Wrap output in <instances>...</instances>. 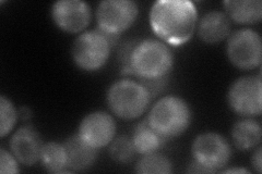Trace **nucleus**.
<instances>
[{"label":"nucleus","instance_id":"nucleus-13","mask_svg":"<svg viewBox=\"0 0 262 174\" xmlns=\"http://www.w3.org/2000/svg\"><path fill=\"white\" fill-rule=\"evenodd\" d=\"M195 30L203 43L215 45L231 35L232 22L225 12L212 10L202 15Z\"/></svg>","mask_w":262,"mask_h":174},{"label":"nucleus","instance_id":"nucleus-7","mask_svg":"<svg viewBox=\"0 0 262 174\" xmlns=\"http://www.w3.org/2000/svg\"><path fill=\"white\" fill-rule=\"evenodd\" d=\"M227 103L241 117L255 118L262 112L261 76H246L235 80L227 92Z\"/></svg>","mask_w":262,"mask_h":174},{"label":"nucleus","instance_id":"nucleus-2","mask_svg":"<svg viewBox=\"0 0 262 174\" xmlns=\"http://www.w3.org/2000/svg\"><path fill=\"white\" fill-rule=\"evenodd\" d=\"M174 65V55L169 46L159 39L147 38L136 41L130 52L124 74L138 79L167 77Z\"/></svg>","mask_w":262,"mask_h":174},{"label":"nucleus","instance_id":"nucleus-9","mask_svg":"<svg viewBox=\"0 0 262 174\" xmlns=\"http://www.w3.org/2000/svg\"><path fill=\"white\" fill-rule=\"evenodd\" d=\"M139 7L133 0H104L97 6V27L112 35H120L133 27Z\"/></svg>","mask_w":262,"mask_h":174},{"label":"nucleus","instance_id":"nucleus-5","mask_svg":"<svg viewBox=\"0 0 262 174\" xmlns=\"http://www.w3.org/2000/svg\"><path fill=\"white\" fill-rule=\"evenodd\" d=\"M106 103L114 115L124 120H135L150 107L151 97L138 81L122 79L110 86Z\"/></svg>","mask_w":262,"mask_h":174},{"label":"nucleus","instance_id":"nucleus-21","mask_svg":"<svg viewBox=\"0 0 262 174\" xmlns=\"http://www.w3.org/2000/svg\"><path fill=\"white\" fill-rule=\"evenodd\" d=\"M19 118V111L9 98L0 96V136L5 137L15 127Z\"/></svg>","mask_w":262,"mask_h":174},{"label":"nucleus","instance_id":"nucleus-24","mask_svg":"<svg viewBox=\"0 0 262 174\" xmlns=\"http://www.w3.org/2000/svg\"><path fill=\"white\" fill-rule=\"evenodd\" d=\"M250 163L251 167L253 168L258 174H260L262 172V161H261V145L257 146L253 151L251 158H250Z\"/></svg>","mask_w":262,"mask_h":174},{"label":"nucleus","instance_id":"nucleus-27","mask_svg":"<svg viewBox=\"0 0 262 174\" xmlns=\"http://www.w3.org/2000/svg\"><path fill=\"white\" fill-rule=\"evenodd\" d=\"M223 173H250L247 169H244V168H234V169H227L222 171Z\"/></svg>","mask_w":262,"mask_h":174},{"label":"nucleus","instance_id":"nucleus-16","mask_svg":"<svg viewBox=\"0 0 262 174\" xmlns=\"http://www.w3.org/2000/svg\"><path fill=\"white\" fill-rule=\"evenodd\" d=\"M225 13L231 21L244 26H253L262 20L260 0H225Z\"/></svg>","mask_w":262,"mask_h":174},{"label":"nucleus","instance_id":"nucleus-10","mask_svg":"<svg viewBox=\"0 0 262 174\" xmlns=\"http://www.w3.org/2000/svg\"><path fill=\"white\" fill-rule=\"evenodd\" d=\"M51 14L57 28L71 34L84 31L92 18L91 7L82 0H58L53 4Z\"/></svg>","mask_w":262,"mask_h":174},{"label":"nucleus","instance_id":"nucleus-1","mask_svg":"<svg viewBox=\"0 0 262 174\" xmlns=\"http://www.w3.org/2000/svg\"><path fill=\"white\" fill-rule=\"evenodd\" d=\"M149 20L162 41L180 46L192 37L198 24V11L189 0H159L151 7Z\"/></svg>","mask_w":262,"mask_h":174},{"label":"nucleus","instance_id":"nucleus-8","mask_svg":"<svg viewBox=\"0 0 262 174\" xmlns=\"http://www.w3.org/2000/svg\"><path fill=\"white\" fill-rule=\"evenodd\" d=\"M193 160L210 170L211 173L222 171L232 158V147L228 140L216 132L199 134L191 146Z\"/></svg>","mask_w":262,"mask_h":174},{"label":"nucleus","instance_id":"nucleus-17","mask_svg":"<svg viewBox=\"0 0 262 174\" xmlns=\"http://www.w3.org/2000/svg\"><path fill=\"white\" fill-rule=\"evenodd\" d=\"M131 139L137 154L140 155L159 152L167 142L165 137H163L151 127L147 118L137 124Z\"/></svg>","mask_w":262,"mask_h":174},{"label":"nucleus","instance_id":"nucleus-15","mask_svg":"<svg viewBox=\"0 0 262 174\" xmlns=\"http://www.w3.org/2000/svg\"><path fill=\"white\" fill-rule=\"evenodd\" d=\"M231 135L233 144L238 151H252L261 144V124L253 118H244L234 124Z\"/></svg>","mask_w":262,"mask_h":174},{"label":"nucleus","instance_id":"nucleus-12","mask_svg":"<svg viewBox=\"0 0 262 174\" xmlns=\"http://www.w3.org/2000/svg\"><path fill=\"white\" fill-rule=\"evenodd\" d=\"M44 146L42 136L32 126H23L16 130L11 136L10 152L22 165L32 167L40 159V153Z\"/></svg>","mask_w":262,"mask_h":174},{"label":"nucleus","instance_id":"nucleus-11","mask_svg":"<svg viewBox=\"0 0 262 174\" xmlns=\"http://www.w3.org/2000/svg\"><path fill=\"white\" fill-rule=\"evenodd\" d=\"M117 124L114 117L106 111L97 110L88 113L81 120L78 134L88 144L100 151L111 144L116 136Z\"/></svg>","mask_w":262,"mask_h":174},{"label":"nucleus","instance_id":"nucleus-19","mask_svg":"<svg viewBox=\"0 0 262 174\" xmlns=\"http://www.w3.org/2000/svg\"><path fill=\"white\" fill-rule=\"evenodd\" d=\"M136 172L140 174H169L173 172V163L158 152L142 155L136 164Z\"/></svg>","mask_w":262,"mask_h":174},{"label":"nucleus","instance_id":"nucleus-20","mask_svg":"<svg viewBox=\"0 0 262 174\" xmlns=\"http://www.w3.org/2000/svg\"><path fill=\"white\" fill-rule=\"evenodd\" d=\"M108 153L114 161L122 164L133 161L137 155L133 139L127 135L115 136L108 145Z\"/></svg>","mask_w":262,"mask_h":174},{"label":"nucleus","instance_id":"nucleus-4","mask_svg":"<svg viewBox=\"0 0 262 174\" xmlns=\"http://www.w3.org/2000/svg\"><path fill=\"white\" fill-rule=\"evenodd\" d=\"M119 36L96 29L85 31L75 39L71 48L72 60L77 67L86 72L102 69L107 63L112 48Z\"/></svg>","mask_w":262,"mask_h":174},{"label":"nucleus","instance_id":"nucleus-23","mask_svg":"<svg viewBox=\"0 0 262 174\" xmlns=\"http://www.w3.org/2000/svg\"><path fill=\"white\" fill-rule=\"evenodd\" d=\"M138 82L145 88L151 99L160 95L168 83V76L154 79H138Z\"/></svg>","mask_w":262,"mask_h":174},{"label":"nucleus","instance_id":"nucleus-6","mask_svg":"<svg viewBox=\"0 0 262 174\" xmlns=\"http://www.w3.org/2000/svg\"><path fill=\"white\" fill-rule=\"evenodd\" d=\"M226 55L235 68L249 71L260 67L262 41L259 33L252 29H239L227 38Z\"/></svg>","mask_w":262,"mask_h":174},{"label":"nucleus","instance_id":"nucleus-25","mask_svg":"<svg viewBox=\"0 0 262 174\" xmlns=\"http://www.w3.org/2000/svg\"><path fill=\"white\" fill-rule=\"evenodd\" d=\"M188 173H211L210 170H208L206 167H203L202 164L196 162L192 159V161L189 163L187 168Z\"/></svg>","mask_w":262,"mask_h":174},{"label":"nucleus","instance_id":"nucleus-18","mask_svg":"<svg viewBox=\"0 0 262 174\" xmlns=\"http://www.w3.org/2000/svg\"><path fill=\"white\" fill-rule=\"evenodd\" d=\"M39 161L49 173L59 174L70 172L68 169L67 153H66L64 146L58 142L44 143Z\"/></svg>","mask_w":262,"mask_h":174},{"label":"nucleus","instance_id":"nucleus-3","mask_svg":"<svg viewBox=\"0 0 262 174\" xmlns=\"http://www.w3.org/2000/svg\"><path fill=\"white\" fill-rule=\"evenodd\" d=\"M192 113L185 99L168 95L160 98L149 111L151 127L167 140L183 135L191 124Z\"/></svg>","mask_w":262,"mask_h":174},{"label":"nucleus","instance_id":"nucleus-14","mask_svg":"<svg viewBox=\"0 0 262 174\" xmlns=\"http://www.w3.org/2000/svg\"><path fill=\"white\" fill-rule=\"evenodd\" d=\"M67 153L70 172H82L90 169L97 159L98 149L88 144L78 133L69 136L62 143Z\"/></svg>","mask_w":262,"mask_h":174},{"label":"nucleus","instance_id":"nucleus-26","mask_svg":"<svg viewBox=\"0 0 262 174\" xmlns=\"http://www.w3.org/2000/svg\"><path fill=\"white\" fill-rule=\"evenodd\" d=\"M19 111V118H21L22 120H29L30 118H31V115H32V112L30 111V109L28 107H22V108H20V110H18Z\"/></svg>","mask_w":262,"mask_h":174},{"label":"nucleus","instance_id":"nucleus-22","mask_svg":"<svg viewBox=\"0 0 262 174\" xmlns=\"http://www.w3.org/2000/svg\"><path fill=\"white\" fill-rule=\"evenodd\" d=\"M19 161L11 152H8L4 147L0 148V173L15 174L19 173Z\"/></svg>","mask_w":262,"mask_h":174}]
</instances>
